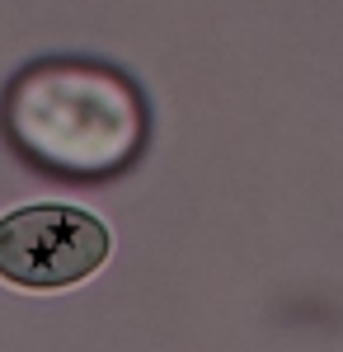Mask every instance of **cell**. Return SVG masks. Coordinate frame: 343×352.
<instances>
[{
  "instance_id": "7a4b0ae2",
  "label": "cell",
  "mask_w": 343,
  "mask_h": 352,
  "mask_svg": "<svg viewBox=\"0 0 343 352\" xmlns=\"http://www.w3.org/2000/svg\"><path fill=\"white\" fill-rule=\"evenodd\" d=\"M113 258V230L71 202H33L0 217V282L19 292H66Z\"/></svg>"
},
{
  "instance_id": "6da1fadb",
  "label": "cell",
  "mask_w": 343,
  "mask_h": 352,
  "mask_svg": "<svg viewBox=\"0 0 343 352\" xmlns=\"http://www.w3.org/2000/svg\"><path fill=\"white\" fill-rule=\"evenodd\" d=\"M5 136L28 164L66 179H104L146 141V104L99 61H38L5 89Z\"/></svg>"
}]
</instances>
